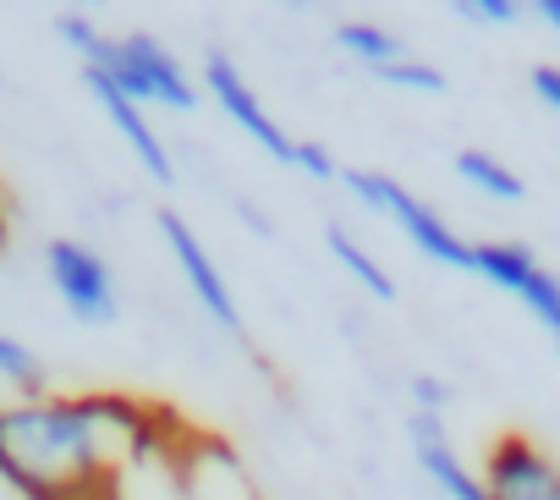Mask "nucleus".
<instances>
[{
	"label": "nucleus",
	"instance_id": "nucleus-1",
	"mask_svg": "<svg viewBox=\"0 0 560 500\" xmlns=\"http://www.w3.org/2000/svg\"><path fill=\"white\" fill-rule=\"evenodd\" d=\"M154 418L160 407L121 391L0 402V484L23 500H105V478Z\"/></svg>",
	"mask_w": 560,
	"mask_h": 500
},
{
	"label": "nucleus",
	"instance_id": "nucleus-2",
	"mask_svg": "<svg viewBox=\"0 0 560 500\" xmlns=\"http://www.w3.org/2000/svg\"><path fill=\"white\" fill-rule=\"evenodd\" d=\"M341 187H347L363 209H374L380 220H390L429 265H440V270H467L472 242L456 236L451 220H445L440 209H429L418 193H407L396 176H380V171H358V165H352V171H341Z\"/></svg>",
	"mask_w": 560,
	"mask_h": 500
},
{
	"label": "nucleus",
	"instance_id": "nucleus-3",
	"mask_svg": "<svg viewBox=\"0 0 560 500\" xmlns=\"http://www.w3.org/2000/svg\"><path fill=\"white\" fill-rule=\"evenodd\" d=\"M83 67H94V72H105L127 100H138L143 111H192L198 105V89H192V78H187V67L154 39V34H121V39H110L105 34V45L83 61Z\"/></svg>",
	"mask_w": 560,
	"mask_h": 500
},
{
	"label": "nucleus",
	"instance_id": "nucleus-4",
	"mask_svg": "<svg viewBox=\"0 0 560 500\" xmlns=\"http://www.w3.org/2000/svg\"><path fill=\"white\" fill-rule=\"evenodd\" d=\"M45 276H50L56 298L67 303V314H72L78 325H116L121 292H116L110 265L94 254L89 242H78V236H50V242H45Z\"/></svg>",
	"mask_w": 560,
	"mask_h": 500
},
{
	"label": "nucleus",
	"instance_id": "nucleus-5",
	"mask_svg": "<svg viewBox=\"0 0 560 500\" xmlns=\"http://www.w3.org/2000/svg\"><path fill=\"white\" fill-rule=\"evenodd\" d=\"M467 270H472L478 281H489L494 292H511V298L560 341V276L538 265L533 247H522V242H472Z\"/></svg>",
	"mask_w": 560,
	"mask_h": 500
},
{
	"label": "nucleus",
	"instance_id": "nucleus-6",
	"mask_svg": "<svg viewBox=\"0 0 560 500\" xmlns=\"http://www.w3.org/2000/svg\"><path fill=\"white\" fill-rule=\"evenodd\" d=\"M203 89H209V100L225 111V121H236V132H247L275 165H292L298 138L264 111V100L253 94V83L242 78V67H236L225 50H209V56H203Z\"/></svg>",
	"mask_w": 560,
	"mask_h": 500
},
{
	"label": "nucleus",
	"instance_id": "nucleus-7",
	"mask_svg": "<svg viewBox=\"0 0 560 500\" xmlns=\"http://www.w3.org/2000/svg\"><path fill=\"white\" fill-rule=\"evenodd\" d=\"M160 220V242H165V254H171V265L182 270V281H187V292L198 298V309L220 325V330H231V336H242V309H236V298H231V287H225V276H220V265L209 259V247H203V236L176 214V209H160L154 214Z\"/></svg>",
	"mask_w": 560,
	"mask_h": 500
},
{
	"label": "nucleus",
	"instance_id": "nucleus-8",
	"mask_svg": "<svg viewBox=\"0 0 560 500\" xmlns=\"http://www.w3.org/2000/svg\"><path fill=\"white\" fill-rule=\"evenodd\" d=\"M489 500H560V462L527 434H500L478 467Z\"/></svg>",
	"mask_w": 560,
	"mask_h": 500
},
{
	"label": "nucleus",
	"instance_id": "nucleus-9",
	"mask_svg": "<svg viewBox=\"0 0 560 500\" xmlns=\"http://www.w3.org/2000/svg\"><path fill=\"white\" fill-rule=\"evenodd\" d=\"M83 83H89V94H94V105L110 116V127L121 132V143L132 149V160L154 176V182H176V160H171V149H165V138L154 132V121H149V111L138 105V100H127L105 72H94V67H83Z\"/></svg>",
	"mask_w": 560,
	"mask_h": 500
},
{
	"label": "nucleus",
	"instance_id": "nucleus-10",
	"mask_svg": "<svg viewBox=\"0 0 560 500\" xmlns=\"http://www.w3.org/2000/svg\"><path fill=\"white\" fill-rule=\"evenodd\" d=\"M407 440H412V456L418 467L429 473V484L445 495V500H489L483 478L462 462V451L451 445L445 434V418H429V412H412L407 418Z\"/></svg>",
	"mask_w": 560,
	"mask_h": 500
},
{
	"label": "nucleus",
	"instance_id": "nucleus-11",
	"mask_svg": "<svg viewBox=\"0 0 560 500\" xmlns=\"http://www.w3.org/2000/svg\"><path fill=\"white\" fill-rule=\"evenodd\" d=\"M325 247H330V259H336V265H341V270H347L374 303H396V281H390V270L369 254V247H363L341 220H325Z\"/></svg>",
	"mask_w": 560,
	"mask_h": 500
},
{
	"label": "nucleus",
	"instance_id": "nucleus-12",
	"mask_svg": "<svg viewBox=\"0 0 560 500\" xmlns=\"http://www.w3.org/2000/svg\"><path fill=\"white\" fill-rule=\"evenodd\" d=\"M456 176H462L472 193L494 198V204H522V198H527V182H522L505 160H494L489 149H462V154H456Z\"/></svg>",
	"mask_w": 560,
	"mask_h": 500
},
{
	"label": "nucleus",
	"instance_id": "nucleus-13",
	"mask_svg": "<svg viewBox=\"0 0 560 500\" xmlns=\"http://www.w3.org/2000/svg\"><path fill=\"white\" fill-rule=\"evenodd\" d=\"M336 45H341V56L363 61L369 72H380V67H390V61H401V56H407V45H401L390 28L369 23V18H352V23H341V28H336Z\"/></svg>",
	"mask_w": 560,
	"mask_h": 500
},
{
	"label": "nucleus",
	"instance_id": "nucleus-14",
	"mask_svg": "<svg viewBox=\"0 0 560 500\" xmlns=\"http://www.w3.org/2000/svg\"><path fill=\"white\" fill-rule=\"evenodd\" d=\"M0 380H7L18 396H45V363L7 330H0Z\"/></svg>",
	"mask_w": 560,
	"mask_h": 500
},
{
	"label": "nucleus",
	"instance_id": "nucleus-15",
	"mask_svg": "<svg viewBox=\"0 0 560 500\" xmlns=\"http://www.w3.org/2000/svg\"><path fill=\"white\" fill-rule=\"evenodd\" d=\"M374 78H380L385 89H401V94H445V72H440L434 61H418L412 50H407L401 61L380 67Z\"/></svg>",
	"mask_w": 560,
	"mask_h": 500
},
{
	"label": "nucleus",
	"instance_id": "nucleus-16",
	"mask_svg": "<svg viewBox=\"0 0 560 500\" xmlns=\"http://www.w3.org/2000/svg\"><path fill=\"white\" fill-rule=\"evenodd\" d=\"M456 18L483 23V28H511V23L527 18V7L522 0H456Z\"/></svg>",
	"mask_w": 560,
	"mask_h": 500
},
{
	"label": "nucleus",
	"instance_id": "nucleus-17",
	"mask_svg": "<svg viewBox=\"0 0 560 500\" xmlns=\"http://www.w3.org/2000/svg\"><path fill=\"white\" fill-rule=\"evenodd\" d=\"M292 171H303L308 182H341V160H336V154H330L319 138H298Z\"/></svg>",
	"mask_w": 560,
	"mask_h": 500
},
{
	"label": "nucleus",
	"instance_id": "nucleus-18",
	"mask_svg": "<svg viewBox=\"0 0 560 500\" xmlns=\"http://www.w3.org/2000/svg\"><path fill=\"white\" fill-rule=\"evenodd\" d=\"M412 412L445 418V412H451V391H445V380H434V374H412Z\"/></svg>",
	"mask_w": 560,
	"mask_h": 500
},
{
	"label": "nucleus",
	"instance_id": "nucleus-19",
	"mask_svg": "<svg viewBox=\"0 0 560 500\" xmlns=\"http://www.w3.org/2000/svg\"><path fill=\"white\" fill-rule=\"evenodd\" d=\"M527 83H533V94L560 116V67H533V78H527Z\"/></svg>",
	"mask_w": 560,
	"mask_h": 500
},
{
	"label": "nucleus",
	"instance_id": "nucleus-20",
	"mask_svg": "<svg viewBox=\"0 0 560 500\" xmlns=\"http://www.w3.org/2000/svg\"><path fill=\"white\" fill-rule=\"evenodd\" d=\"M533 18H538L544 28H555V34H560V0H533Z\"/></svg>",
	"mask_w": 560,
	"mask_h": 500
},
{
	"label": "nucleus",
	"instance_id": "nucleus-21",
	"mask_svg": "<svg viewBox=\"0 0 560 500\" xmlns=\"http://www.w3.org/2000/svg\"><path fill=\"white\" fill-rule=\"evenodd\" d=\"M236 214H242V220H247V225H253L258 236H275V225H269V220H264V214H258L253 204H236Z\"/></svg>",
	"mask_w": 560,
	"mask_h": 500
},
{
	"label": "nucleus",
	"instance_id": "nucleus-22",
	"mask_svg": "<svg viewBox=\"0 0 560 500\" xmlns=\"http://www.w3.org/2000/svg\"><path fill=\"white\" fill-rule=\"evenodd\" d=\"M12 242V225H7V209H0V247H7Z\"/></svg>",
	"mask_w": 560,
	"mask_h": 500
},
{
	"label": "nucleus",
	"instance_id": "nucleus-23",
	"mask_svg": "<svg viewBox=\"0 0 560 500\" xmlns=\"http://www.w3.org/2000/svg\"><path fill=\"white\" fill-rule=\"evenodd\" d=\"M555 352H560V341H555Z\"/></svg>",
	"mask_w": 560,
	"mask_h": 500
}]
</instances>
